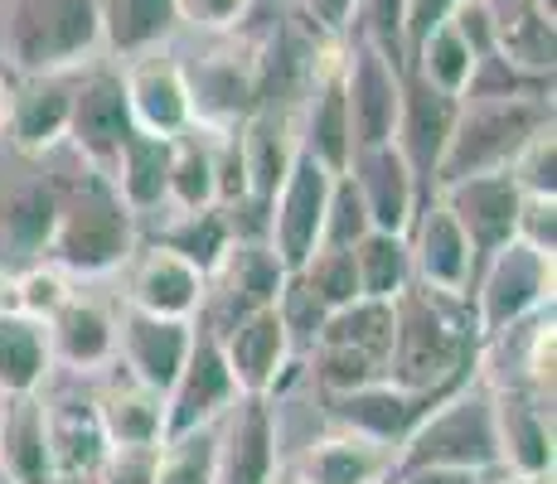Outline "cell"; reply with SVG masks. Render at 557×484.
<instances>
[{
    "instance_id": "obj_27",
    "label": "cell",
    "mask_w": 557,
    "mask_h": 484,
    "mask_svg": "<svg viewBox=\"0 0 557 484\" xmlns=\"http://www.w3.org/2000/svg\"><path fill=\"white\" fill-rule=\"evenodd\" d=\"M0 475L5 484H59L45 397H0Z\"/></svg>"
},
{
    "instance_id": "obj_45",
    "label": "cell",
    "mask_w": 557,
    "mask_h": 484,
    "mask_svg": "<svg viewBox=\"0 0 557 484\" xmlns=\"http://www.w3.org/2000/svg\"><path fill=\"white\" fill-rule=\"evenodd\" d=\"M69 296H73V290H69V272H63V266H29V272L15 282V306H10V310L45 325V320Z\"/></svg>"
},
{
    "instance_id": "obj_16",
    "label": "cell",
    "mask_w": 557,
    "mask_h": 484,
    "mask_svg": "<svg viewBox=\"0 0 557 484\" xmlns=\"http://www.w3.org/2000/svg\"><path fill=\"white\" fill-rule=\"evenodd\" d=\"M490 402H495V436H499L505 475L513 480L553 475V402H543L529 387H490Z\"/></svg>"
},
{
    "instance_id": "obj_34",
    "label": "cell",
    "mask_w": 557,
    "mask_h": 484,
    "mask_svg": "<svg viewBox=\"0 0 557 484\" xmlns=\"http://www.w3.org/2000/svg\"><path fill=\"white\" fill-rule=\"evenodd\" d=\"M480 69V53L460 39V29L451 25V20H442V25H432L422 39L412 45V53H407V73H417V78L426 83V88L446 92V97H466L470 78H475Z\"/></svg>"
},
{
    "instance_id": "obj_50",
    "label": "cell",
    "mask_w": 557,
    "mask_h": 484,
    "mask_svg": "<svg viewBox=\"0 0 557 484\" xmlns=\"http://www.w3.org/2000/svg\"><path fill=\"white\" fill-rule=\"evenodd\" d=\"M156 450H112L102 466V484H151Z\"/></svg>"
},
{
    "instance_id": "obj_13",
    "label": "cell",
    "mask_w": 557,
    "mask_h": 484,
    "mask_svg": "<svg viewBox=\"0 0 557 484\" xmlns=\"http://www.w3.org/2000/svg\"><path fill=\"white\" fill-rule=\"evenodd\" d=\"M122 92L126 107H132L136 132L146 136H180L195 126V107H189V83H185V63L170 59L165 49L136 53V59H122Z\"/></svg>"
},
{
    "instance_id": "obj_51",
    "label": "cell",
    "mask_w": 557,
    "mask_h": 484,
    "mask_svg": "<svg viewBox=\"0 0 557 484\" xmlns=\"http://www.w3.org/2000/svg\"><path fill=\"white\" fill-rule=\"evenodd\" d=\"M456 5L460 0H407V53H412V45L426 35V29L442 25Z\"/></svg>"
},
{
    "instance_id": "obj_20",
    "label": "cell",
    "mask_w": 557,
    "mask_h": 484,
    "mask_svg": "<svg viewBox=\"0 0 557 484\" xmlns=\"http://www.w3.org/2000/svg\"><path fill=\"white\" fill-rule=\"evenodd\" d=\"M456 112H460L456 97L426 88L417 73H403V116H398V136H393V146H398L403 160L412 165L422 194H432L436 165H442V150H446V141H451Z\"/></svg>"
},
{
    "instance_id": "obj_52",
    "label": "cell",
    "mask_w": 557,
    "mask_h": 484,
    "mask_svg": "<svg viewBox=\"0 0 557 484\" xmlns=\"http://www.w3.org/2000/svg\"><path fill=\"white\" fill-rule=\"evenodd\" d=\"M306 15L315 20L320 29H330V35H339V29H349V20H355L359 0H301Z\"/></svg>"
},
{
    "instance_id": "obj_44",
    "label": "cell",
    "mask_w": 557,
    "mask_h": 484,
    "mask_svg": "<svg viewBox=\"0 0 557 484\" xmlns=\"http://www.w3.org/2000/svg\"><path fill=\"white\" fill-rule=\"evenodd\" d=\"M310 349H315V378L325 383V393H349V387L388 378V369L379 359H369V353L335 349V344H310Z\"/></svg>"
},
{
    "instance_id": "obj_33",
    "label": "cell",
    "mask_w": 557,
    "mask_h": 484,
    "mask_svg": "<svg viewBox=\"0 0 557 484\" xmlns=\"http://www.w3.org/2000/svg\"><path fill=\"white\" fill-rule=\"evenodd\" d=\"M107 179H112V189L122 194V203L132 213H156L170 194V141L165 136L132 132V141L122 146Z\"/></svg>"
},
{
    "instance_id": "obj_31",
    "label": "cell",
    "mask_w": 557,
    "mask_h": 484,
    "mask_svg": "<svg viewBox=\"0 0 557 484\" xmlns=\"http://www.w3.org/2000/svg\"><path fill=\"white\" fill-rule=\"evenodd\" d=\"M238 141H243V165H248V199L267 203L276 194V185L286 179V170H292L301 136H296V126L286 116L257 107L248 122L238 126Z\"/></svg>"
},
{
    "instance_id": "obj_26",
    "label": "cell",
    "mask_w": 557,
    "mask_h": 484,
    "mask_svg": "<svg viewBox=\"0 0 557 484\" xmlns=\"http://www.w3.org/2000/svg\"><path fill=\"white\" fill-rule=\"evenodd\" d=\"M45 422H49V446H53V466H59V484L98 480L107 456H112L98 402H92V397H73V393L49 397Z\"/></svg>"
},
{
    "instance_id": "obj_8",
    "label": "cell",
    "mask_w": 557,
    "mask_h": 484,
    "mask_svg": "<svg viewBox=\"0 0 557 484\" xmlns=\"http://www.w3.org/2000/svg\"><path fill=\"white\" fill-rule=\"evenodd\" d=\"M345 107H349L355 150L393 146L403 116V69L388 53L373 49L363 35L345 49Z\"/></svg>"
},
{
    "instance_id": "obj_28",
    "label": "cell",
    "mask_w": 557,
    "mask_h": 484,
    "mask_svg": "<svg viewBox=\"0 0 557 484\" xmlns=\"http://www.w3.org/2000/svg\"><path fill=\"white\" fill-rule=\"evenodd\" d=\"M301 150L315 156L330 175H345L355 160V136H349V107H345V53H325L315 73L301 126Z\"/></svg>"
},
{
    "instance_id": "obj_23",
    "label": "cell",
    "mask_w": 557,
    "mask_h": 484,
    "mask_svg": "<svg viewBox=\"0 0 557 484\" xmlns=\"http://www.w3.org/2000/svg\"><path fill=\"white\" fill-rule=\"evenodd\" d=\"M276 480V412L267 397H238L219 426V484Z\"/></svg>"
},
{
    "instance_id": "obj_7",
    "label": "cell",
    "mask_w": 557,
    "mask_h": 484,
    "mask_svg": "<svg viewBox=\"0 0 557 484\" xmlns=\"http://www.w3.org/2000/svg\"><path fill=\"white\" fill-rule=\"evenodd\" d=\"M330 189H335V175H330L315 156L296 150L286 179L276 185L272 199H267V247H272V257L286 266V276L301 272L310 257H315V247L325 243Z\"/></svg>"
},
{
    "instance_id": "obj_39",
    "label": "cell",
    "mask_w": 557,
    "mask_h": 484,
    "mask_svg": "<svg viewBox=\"0 0 557 484\" xmlns=\"http://www.w3.org/2000/svg\"><path fill=\"white\" fill-rule=\"evenodd\" d=\"M151 484H219V426L160 440Z\"/></svg>"
},
{
    "instance_id": "obj_4",
    "label": "cell",
    "mask_w": 557,
    "mask_h": 484,
    "mask_svg": "<svg viewBox=\"0 0 557 484\" xmlns=\"http://www.w3.org/2000/svg\"><path fill=\"white\" fill-rule=\"evenodd\" d=\"M407 470H475V475L505 470L495 436V402H490L485 383H460L412 426V436L393 456V475H407Z\"/></svg>"
},
{
    "instance_id": "obj_49",
    "label": "cell",
    "mask_w": 557,
    "mask_h": 484,
    "mask_svg": "<svg viewBox=\"0 0 557 484\" xmlns=\"http://www.w3.org/2000/svg\"><path fill=\"white\" fill-rule=\"evenodd\" d=\"M252 10V0H175V15L199 29H233Z\"/></svg>"
},
{
    "instance_id": "obj_21",
    "label": "cell",
    "mask_w": 557,
    "mask_h": 484,
    "mask_svg": "<svg viewBox=\"0 0 557 484\" xmlns=\"http://www.w3.org/2000/svg\"><path fill=\"white\" fill-rule=\"evenodd\" d=\"M203 290H209V276L156 243L132 262L126 306L141 310V315H160V320H195L203 310Z\"/></svg>"
},
{
    "instance_id": "obj_37",
    "label": "cell",
    "mask_w": 557,
    "mask_h": 484,
    "mask_svg": "<svg viewBox=\"0 0 557 484\" xmlns=\"http://www.w3.org/2000/svg\"><path fill=\"white\" fill-rule=\"evenodd\" d=\"M165 203H175L180 213L219 209V203H213V146H209V132H199V126L170 136V194H165Z\"/></svg>"
},
{
    "instance_id": "obj_43",
    "label": "cell",
    "mask_w": 557,
    "mask_h": 484,
    "mask_svg": "<svg viewBox=\"0 0 557 484\" xmlns=\"http://www.w3.org/2000/svg\"><path fill=\"white\" fill-rule=\"evenodd\" d=\"M359 35L407 73V0H359Z\"/></svg>"
},
{
    "instance_id": "obj_6",
    "label": "cell",
    "mask_w": 557,
    "mask_h": 484,
    "mask_svg": "<svg viewBox=\"0 0 557 484\" xmlns=\"http://www.w3.org/2000/svg\"><path fill=\"white\" fill-rule=\"evenodd\" d=\"M466 306L480 339H505L513 330H523L533 315L553 306V257L533 252L519 238L505 243L499 252L480 257Z\"/></svg>"
},
{
    "instance_id": "obj_30",
    "label": "cell",
    "mask_w": 557,
    "mask_h": 484,
    "mask_svg": "<svg viewBox=\"0 0 557 484\" xmlns=\"http://www.w3.org/2000/svg\"><path fill=\"white\" fill-rule=\"evenodd\" d=\"M393 450L355 432H330L301 456V484H388Z\"/></svg>"
},
{
    "instance_id": "obj_40",
    "label": "cell",
    "mask_w": 557,
    "mask_h": 484,
    "mask_svg": "<svg viewBox=\"0 0 557 484\" xmlns=\"http://www.w3.org/2000/svg\"><path fill=\"white\" fill-rule=\"evenodd\" d=\"M160 247H170L175 257H185L195 272L213 276V266L223 262V252L233 247V228H228V209H199V213H180L165 228Z\"/></svg>"
},
{
    "instance_id": "obj_25",
    "label": "cell",
    "mask_w": 557,
    "mask_h": 484,
    "mask_svg": "<svg viewBox=\"0 0 557 484\" xmlns=\"http://www.w3.org/2000/svg\"><path fill=\"white\" fill-rule=\"evenodd\" d=\"M73 112V73H45V78H20L10 88V122L5 136L25 156H49L59 141H69Z\"/></svg>"
},
{
    "instance_id": "obj_55",
    "label": "cell",
    "mask_w": 557,
    "mask_h": 484,
    "mask_svg": "<svg viewBox=\"0 0 557 484\" xmlns=\"http://www.w3.org/2000/svg\"><path fill=\"white\" fill-rule=\"evenodd\" d=\"M499 475H505V470H499ZM490 480H495V475H490ZM490 480H485V484H490ZM505 484H519V480H513V475H505Z\"/></svg>"
},
{
    "instance_id": "obj_38",
    "label": "cell",
    "mask_w": 557,
    "mask_h": 484,
    "mask_svg": "<svg viewBox=\"0 0 557 484\" xmlns=\"http://www.w3.org/2000/svg\"><path fill=\"white\" fill-rule=\"evenodd\" d=\"M355 252V272H359V296L369 300H398L412 286V257H407L403 233H379L369 228L363 238L349 247Z\"/></svg>"
},
{
    "instance_id": "obj_11",
    "label": "cell",
    "mask_w": 557,
    "mask_h": 484,
    "mask_svg": "<svg viewBox=\"0 0 557 484\" xmlns=\"http://www.w3.org/2000/svg\"><path fill=\"white\" fill-rule=\"evenodd\" d=\"M407 257H412V282L426 290H442V296H460L466 300L470 276H475L480 257L470 238L460 233V223L446 213V203L436 194H426L417 203L412 223H407Z\"/></svg>"
},
{
    "instance_id": "obj_10",
    "label": "cell",
    "mask_w": 557,
    "mask_h": 484,
    "mask_svg": "<svg viewBox=\"0 0 557 484\" xmlns=\"http://www.w3.org/2000/svg\"><path fill=\"white\" fill-rule=\"evenodd\" d=\"M446 393H456V387H446ZM446 393H417V387L379 378V383L349 387V393H330V422H335V432L369 436L398 456V446L412 436V426L422 422Z\"/></svg>"
},
{
    "instance_id": "obj_9",
    "label": "cell",
    "mask_w": 557,
    "mask_h": 484,
    "mask_svg": "<svg viewBox=\"0 0 557 484\" xmlns=\"http://www.w3.org/2000/svg\"><path fill=\"white\" fill-rule=\"evenodd\" d=\"M238 383L228 373V359L219 349V335L213 330H195V344H189L185 369L175 373L165 393V436H185L199 432V426H219L223 417L238 402Z\"/></svg>"
},
{
    "instance_id": "obj_53",
    "label": "cell",
    "mask_w": 557,
    "mask_h": 484,
    "mask_svg": "<svg viewBox=\"0 0 557 484\" xmlns=\"http://www.w3.org/2000/svg\"><path fill=\"white\" fill-rule=\"evenodd\" d=\"M499 475V470H490ZM490 475H475V470H407V475H393V484H485Z\"/></svg>"
},
{
    "instance_id": "obj_22",
    "label": "cell",
    "mask_w": 557,
    "mask_h": 484,
    "mask_svg": "<svg viewBox=\"0 0 557 484\" xmlns=\"http://www.w3.org/2000/svg\"><path fill=\"white\" fill-rule=\"evenodd\" d=\"M49 363L69 373H98L116 363V315L88 296H69L45 320Z\"/></svg>"
},
{
    "instance_id": "obj_19",
    "label": "cell",
    "mask_w": 557,
    "mask_h": 484,
    "mask_svg": "<svg viewBox=\"0 0 557 484\" xmlns=\"http://www.w3.org/2000/svg\"><path fill=\"white\" fill-rule=\"evenodd\" d=\"M345 175L355 179L359 203H363V213H369V228H379V233H407L417 203L426 199L398 146L355 150V160H349Z\"/></svg>"
},
{
    "instance_id": "obj_2",
    "label": "cell",
    "mask_w": 557,
    "mask_h": 484,
    "mask_svg": "<svg viewBox=\"0 0 557 484\" xmlns=\"http://www.w3.org/2000/svg\"><path fill=\"white\" fill-rule=\"evenodd\" d=\"M53 189V266L78 276H102L112 266L132 262L136 252V213L122 203L102 170L83 165L78 175H63Z\"/></svg>"
},
{
    "instance_id": "obj_24",
    "label": "cell",
    "mask_w": 557,
    "mask_h": 484,
    "mask_svg": "<svg viewBox=\"0 0 557 484\" xmlns=\"http://www.w3.org/2000/svg\"><path fill=\"white\" fill-rule=\"evenodd\" d=\"M490 15V53H495L505 69H513L519 78L543 83L553 78V10H543L539 0H499Z\"/></svg>"
},
{
    "instance_id": "obj_5",
    "label": "cell",
    "mask_w": 557,
    "mask_h": 484,
    "mask_svg": "<svg viewBox=\"0 0 557 484\" xmlns=\"http://www.w3.org/2000/svg\"><path fill=\"white\" fill-rule=\"evenodd\" d=\"M0 45L20 78L78 73L102 49L98 0H10Z\"/></svg>"
},
{
    "instance_id": "obj_36",
    "label": "cell",
    "mask_w": 557,
    "mask_h": 484,
    "mask_svg": "<svg viewBox=\"0 0 557 484\" xmlns=\"http://www.w3.org/2000/svg\"><path fill=\"white\" fill-rule=\"evenodd\" d=\"M315 344H335V349H355L369 353L388 369V349H393V300H349V306L330 310L315 330Z\"/></svg>"
},
{
    "instance_id": "obj_54",
    "label": "cell",
    "mask_w": 557,
    "mask_h": 484,
    "mask_svg": "<svg viewBox=\"0 0 557 484\" xmlns=\"http://www.w3.org/2000/svg\"><path fill=\"white\" fill-rule=\"evenodd\" d=\"M10 88H15V83L0 78V136H5V122H10Z\"/></svg>"
},
{
    "instance_id": "obj_48",
    "label": "cell",
    "mask_w": 557,
    "mask_h": 484,
    "mask_svg": "<svg viewBox=\"0 0 557 484\" xmlns=\"http://www.w3.org/2000/svg\"><path fill=\"white\" fill-rule=\"evenodd\" d=\"M513 238L529 243L533 252H557V199H543V194H523L519 203V228Z\"/></svg>"
},
{
    "instance_id": "obj_3",
    "label": "cell",
    "mask_w": 557,
    "mask_h": 484,
    "mask_svg": "<svg viewBox=\"0 0 557 484\" xmlns=\"http://www.w3.org/2000/svg\"><path fill=\"white\" fill-rule=\"evenodd\" d=\"M543 126H553V97H543V88L460 97L451 141L442 150V165H436L432 189L456 185V179H470V175L509 170L513 156H519Z\"/></svg>"
},
{
    "instance_id": "obj_32",
    "label": "cell",
    "mask_w": 557,
    "mask_h": 484,
    "mask_svg": "<svg viewBox=\"0 0 557 484\" xmlns=\"http://www.w3.org/2000/svg\"><path fill=\"white\" fill-rule=\"evenodd\" d=\"M98 20H102V49L116 53V59L165 49V39L180 25L175 0H98Z\"/></svg>"
},
{
    "instance_id": "obj_1",
    "label": "cell",
    "mask_w": 557,
    "mask_h": 484,
    "mask_svg": "<svg viewBox=\"0 0 557 484\" xmlns=\"http://www.w3.org/2000/svg\"><path fill=\"white\" fill-rule=\"evenodd\" d=\"M475 320L460 296H442L426 286H407L393 300V349L388 378L417 393H446L475 378Z\"/></svg>"
},
{
    "instance_id": "obj_12",
    "label": "cell",
    "mask_w": 557,
    "mask_h": 484,
    "mask_svg": "<svg viewBox=\"0 0 557 484\" xmlns=\"http://www.w3.org/2000/svg\"><path fill=\"white\" fill-rule=\"evenodd\" d=\"M136 122H132V107H126L122 78L107 69H92L83 78H73V112H69V141L78 146L83 165L92 170H112L122 146L132 141Z\"/></svg>"
},
{
    "instance_id": "obj_35",
    "label": "cell",
    "mask_w": 557,
    "mask_h": 484,
    "mask_svg": "<svg viewBox=\"0 0 557 484\" xmlns=\"http://www.w3.org/2000/svg\"><path fill=\"white\" fill-rule=\"evenodd\" d=\"M49 344L45 325L15 310H0V397H29L49 378Z\"/></svg>"
},
{
    "instance_id": "obj_47",
    "label": "cell",
    "mask_w": 557,
    "mask_h": 484,
    "mask_svg": "<svg viewBox=\"0 0 557 484\" xmlns=\"http://www.w3.org/2000/svg\"><path fill=\"white\" fill-rule=\"evenodd\" d=\"M363 233H369V213L359 203V189L349 175H335V189H330V209H325V243L330 247H355Z\"/></svg>"
},
{
    "instance_id": "obj_42",
    "label": "cell",
    "mask_w": 557,
    "mask_h": 484,
    "mask_svg": "<svg viewBox=\"0 0 557 484\" xmlns=\"http://www.w3.org/2000/svg\"><path fill=\"white\" fill-rule=\"evenodd\" d=\"M53 238V189L29 185L5 199V243L15 252H49Z\"/></svg>"
},
{
    "instance_id": "obj_17",
    "label": "cell",
    "mask_w": 557,
    "mask_h": 484,
    "mask_svg": "<svg viewBox=\"0 0 557 484\" xmlns=\"http://www.w3.org/2000/svg\"><path fill=\"white\" fill-rule=\"evenodd\" d=\"M432 194L446 203V213L460 223V233L470 238L475 257H490V252H499L505 243H513L523 189L513 185L509 170L456 179V185H442V189H432Z\"/></svg>"
},
{
    "instance_id": "obj_18",
    "label": "cell",
    "mask_w": 557,
    "mask_h": 484,
    "mask_svg": "<svg viewBox=\"0 0 557 484\" xmlns=\"http://www.w3.org/2000/svg\"><path fill=\"white\" fill-rule=\"evenodd\" d=\"M219 349L228 359V373L243 397H272L286 363H292V330H286L282 310L267 306V310L233 320L219 335Z\"/></svg>"
},
{
    "instance_id": "obj_46",
    "label": "cell",
    "mask_w": 557,
    "mask_h": 484,
    "mask_svg": "<svg viewBox=\"0 0 557 484\" xmlns=\"http://www.w3.org/2000/svg\"><path fill=\"white\" fill-rule=\"evenodd\" d=\"M509 175H513V185H519L523 194L557 199V136H553V126H543V132L533 136L519 156H513Z\"/></svg>"
},
{
    "instance_id": "obj_14",
    "label": "cell",
    "mask_w": 557,
    "mask_h": 484,
    "mask_svg": "<svg viewBox=\"0 0 557 484\" xmlns=\"http://www.w3.org/2000/svg\"><path fill=\"white\" fill-rule=\"evenodd\" d=\"M282 286H286V266L272 257L267 243H233L223 252V262L213 266L209 276V290H203V310L213 306V335L233 325V320L252 315V310H267L282 300Z\"/></svg>"
},
{
    "instance_id": "obj_15",
    "label": "cell",
    "mask_w": 557,
    "mask_h": 484,
    "mask_svg": "<svg viewBox=\"0 0 557 484\" xmlns=\"http://www.w3.org/2000/svg\"><path fill=\"white\" fill-rule=\"evenodd\" d=\"M189 344H195V320H160L126 306L116 320V369L165 397L175 373L185 369Z\"/></svg>"
},
{
    "instance_id": "obj_29",
    "label": "cell",
    "mask_w": 557,
    "mask_h": 484,
    "mask_svg": "<svg viewBox=\"0 0 557 484\" xmlns=\"http://www.w3.org/2000/svg\"><path fill=\"white\" fill-rule=\"evenodd\" d=\"M98 417L112 450H156L165 440V397L141 387L136 378H112L98 397Z\"/></svg>"
},
{
    "instance_id": "obj_56",
    "label": "cell",
    "mask_w": 557,
    "mask_h": 484,
    "mask_svg": "<svg viewBox=\"0 0 557 484\" xmlns=\"http://www.w3.org/2000/svg\"><path fill=\"white\" fill-rule=\"evenodd\" d=\"M388 484H393V480H388Z\"/></svg>"
},
{
    "instance_id": "obj_41",
    "label": "cell",
    "mask_w": 557,
    "mask_h": 484,
    "mask_svg": "<svg viewBox=\"0 0 557 484\" xmlns=\"http://www.w3.org/2000/svg\"><path fill=\"white\" fill-rule=\"evenodd\" d=\"M292 276L310 290V300H315L325 315L330 310H339V306H349V300H359V272H355V252H349V247L320 243L315 257H310L301 272H292Z\"/></svg>"
}]
</instances>
